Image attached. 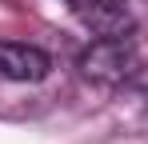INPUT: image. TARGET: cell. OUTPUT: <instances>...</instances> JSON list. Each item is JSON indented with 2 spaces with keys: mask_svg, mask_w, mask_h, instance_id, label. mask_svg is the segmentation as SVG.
I'll list each match as a JSON object with an SVG mask.
<instances>
[{
  "mask_svg": "<svg viewBox=\"0 0 148 144\" xmlns=\"http://www.w3.org/2000/svg\"><path fill=\"white\" fill-rule=\"evenodd\" d=\"M52 68L48 52L32 44H0V80H16V84H28V80H44Z\"/></svg>",
  "mask_w": 148,
  "mask_h": 144,
  "instance_id": "obj_2",
  "label": "cell"
},
{
  "mask_svg": "<svg viewBox=\"0 0 148 144\" xmlns=\"http://www.w3.org/2000/svg\"><path fill=\"white\" fill-rule=\"evenodd\" d=\"M80 20L100 40H124L132 32V16H128V8L120 0H88V4H80Z\"/></svg>",
  "mask_w": 148,
  "mask_h": 144,
  "instance_id": "obj_3",
  "label": "cell"
},
{
  "mask_svg": "<svg viewBox=\"0 0 148 144\" xmlns=\"http://www.w3.org/2000/svg\"><path fill=\"white\" fill-rule=\"evenodd\" d=\"M80 72L88 80H100V84H120L136 72V56L124 40H96L80 56Z\"/></svg>",
  "mask_w": 148,
  "mask_h": 144,
  "instance_id": "obj_1",
  "label": "cell"
}]
</instances>
